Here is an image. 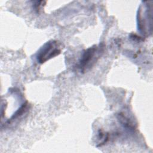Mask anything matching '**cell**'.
I'll return each mask as SVG.
<instances>
[{
	"label": "cell",
	"instance_id": "cell-3",
	"mask_svg": "<svg viewBox=\"0 0 153 153\" xmlns=\"http://www.w3.org/2000/svg\"><path fill=\"white\" fill-rule=\"evenodd\" d=\"M26 106H27V103H24L23 105H22V106L17 110V111H16V113L12 116L11 120L15 119V118H16L17 117H18L19 116L21 115L23 113L24 111L26 109Z\"/></svg>",
	"mask_w": 153,
	"mask_h": 153
},
{
	"label": "cell",
	"instance_id": "cell-2",
	"mask_svg": "<svg viewBox=\"0 0 153 153\" xmlns=\"http://www.w3.org/2000/svg\"><path fill=\"white\" fill-rule=\"evenodd\" d=\"M97 50V47L94 45L87 50H86L82 54L81 60L79 63V68L80 69H85L87 65H88L90 62L93 60L94 56L95 53Z\"/></svg>",
	"mask_w": 153,
	"mask_h": 153
},
{
	"label": "cell",
	"instance_id": "cell-1",
	"mask_svg": "<svg viewBox=\"0 0 153 153\" xmlns=\"http://www.w3.org/2000/svg\"><path fill=\"white\" fill-rule=\"evenodd\" d=\"M60 53V49L59 47L57 42L50 41L45 43L38 52L36 59L40 63H44L47 60L59 55Z\"/></svg>",
	"mask_w": 153,
	"mask_h": 153
}]
</instances>
